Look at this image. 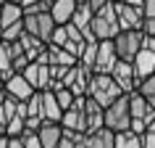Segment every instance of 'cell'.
I'll use <instances>...</instances> for the list:
<instances>
[{
	"label": "cell",
	"instance_id": "cell-1",
	"mask_svg": "<svg viewBox=\"0 0 155 148\" xmlns=\"http://www.w3.org/2000/svg\"><path fill=\"white\" fill-rule=\"evenodd\" d=\"M92 37L97 42L103 40H116V34L121 32V24H118V16H116V3H105L100 11H95V19H92Z\"/></svg>",
	"mask_w": 155,
	"mask_h": 148
},
{
	"label": "cell",
	"instance_id": "cell-2",
	"mask_svg": "<svg viewBox=\"0 0 155 148\" xmlns=\"http://www.w3.org/2000/svg\"><path fill=\"white\" fill-rule=\"evenodd\" d=\"M121 95H124L121 87L113 82V77H110V74H92L90 87H87V98L97 100L103 108H108L110 103H116V100L121 98Z\"/></svg>",
	"mask_w": 155,
	"mask_h": 148
},
{
	"label": "cell",
	"instance_id": "cell-3",
	"mask_svg": "<svg viewBox=\"0 0 155 148\" xmlns=\"http://www.w3.org/2000/svg\"><path fill=\"white\" fill-rule=\"evenodd\" d=\"M105 127L110 132H126V130H131L129 95H121L116 103H110V106L105 108Z\"/></svg>",
	"mask_w": 155,
	"mask_h": 148
},
{
	"label": "cell",
	"instance_id": "cell-4",
	"mask_svg": "<svg viewBox=\"0 0 155 148\" xmlns=\"http://www.w3.org/2000/svg\"><path fill=\"white\" fill-rule=\"evenodd\" d=\"M142 40H145L142 29H121V32L116 34V40H113L118 58L121 61H134L137 53L142 50Z\"/></svg>",
	"mask_w": 155,
	"mask_h": 148
},
{
	"label": "cell",
	"instance_id": "cell-5",
	"mask_svg": "<svg viewBox=\"0 0 155 148\" xmlns=\"http://www.w3.org/2000/svg\"><path fill=\"white\" fill-rule=\"evenodd\" d=\"M55 21H53V16H50V11H45V13H24V32L34 34V37H40L42 42L53 40V32H55Z\"/></svg>",
	"mask_w": 155,
	"mask_h": 148
},
{
	"label": "cell",
	"instance_id": "cell-6",
	"mask_svg": "<svg viewBox=\"0 0 155 148\" xmlns=\"http://www.w3.org/2000/svg\"><path fill=\"white\" fill-rule=\"evenodd\" d=\"M84 103H87V95L74 100V106L68 111H63V119H61V127L71 132H79V135H87L90 132V124H87V111H84Z\"/></svg>",
	"mask_w": 155,
	"mask_h": 148
},
{
	"label": "cell",
	"instance_id": "cell-7",
	"mask_svg": "<svg viewBox=\"0 0 155 148\" xmlns=\"http://www.w3.org/2000/svg\"><path fill=\"white\" fill-rule=\"evenodd\" d=\"M3 90L8 93V98H13L16 103H26V100H29L34 93H37L32 85L26 82L24 74H16V72L11 74V77H5V85H3Z\"/></svg>",
	"mask_w": 155,
	"mask_h": 148
},
{
	"label": "cell",
	"instance_id": "cell-8",
	"mask_svg": "<svg viewBox=\"0 0 155 148\" xmlns=\"http://www.w3.org/2000/svg\"><path fill=\"white\" fill-rule=\"evenodd\" d=\"M121 58L116 53V45L113 40H103L97 42V61H95V74H113L116 64H118Z\"/></svg>",
	"mask_w": 155,
	"mask_h": 148
},
{
	"label": "cell",
	"instance_id": "cell-9",
	"mask_svg": "<svg viewBox=\"0 0 155 148\" xmlns=\"http://www.w3.org/2000/svg\"><path fill=\"white\" fill-rule=\"evenodd\" d=\"M110 77H113V82L121 87L124 95H129V93H134V90L139 87L137 74H134V64H131V61H118Z\"/></svg>",
	"mask_w": 155,
	"mask_h": 148
},
{
	"label": "cell",
	"instance_id": "cell-10",
	"mask_svg": "<svg viewBox=\"0 0 155 148\" xmlns=\"http://www.w3.org/2000/svg\"><path fill=\"white\" fill-rule=\"evenodd\" d=\"M116 16H118L121 29H142L145 11L134 8V5H129V3H116Z\"/></svg>",
	"mask_w": 155,
	"mask_h": 148
},
{
	"label": "cell",
	"instance_id": "cell-11",
	"mask_svg": "<svg viewBox=\"0 0 155 148\" xmlns=\"http://www.w3.org/2000/svg\"><path fill=\"white\" fill-rule=\"evenodd\" d=\"M131 64H134L137 82H142V79H147V77H153V74H155V53H153V50H145V48H142Z\"/></svg>",
	"mask_w": 155,
	"mask_h": 148
},
{
	"label": "cell",
	"instance_id": "cell-12",
	"mask_svg": "<svg viewBox=\"0 0 155 148\" xmlns=\"http://www.w3.org/2000/svg\"><path fill=\"white\" fill-rule=\"evenodd\" d=\"M76 5H79L76 0H55V3L50 5V16H53V21H55L58 26H66V24H71Z\"/></svg>",
	"mask_w": 155,
	"mask_h": 148
},
{
	"label": "cell",
	"instance_id": "cell-13",
	"mask_svg": "<svg viewBox=\"0 0 155 148\" xmlns=\"http://www.w3.org/2000/svg\"><path fill=\"white\" fill-rule=\"evenodd\" d=\"M40 93H42V119H45V122H58V124H61V119H63V108L58 106L55 93H53V90H40Z\"/></svg>",
	"mask_w": 155,
	"mask_h": 148
},
{
	"label": "cell",
	"instance_id": "cell-14",
	"mask_svg": "<svg viewBox=\"0 0 155 148\" xmlns=\"http://www.w3.org/2000/svg\"><path fill=\"white\" fill-rule=\"evenodd\" d=\"M37 135L42 140V148H58V143L63 140V127L58 122H45L37 130Z\"/></svg>",
	"mask_w": 155,
	"mask_h": 148
},
{
	"label": "cell",
	"instance_id": "cell-15",
	"mask_svg": "<svg viewBox=\"0 0 155 148\" xmlns=\"http://www.w3.org/2000/svg\"><path fill=\"white\" fill-rule=\"evenodd\" d=\"M18 21H24V8H21V3H5V5L0 8V29H8V26L18 24Z\"/></svg>",
	"mask_w": 155,
	"mask_h": 148
},
{
	"label": "cell",
	"instance_id": "cell-16",
	"mask_svg": "<svg viewBox=\"0 0 155 148\" xmlns=\"http://www.w3.org/2000/svg\"><path fill=\"white\" fill-rule=\"evenodd\" d=\"M84 143H87V148H116V132H110L108 127H103V130L90 132V135L84 138Z\"/></svg>",
	"mask_w": 155,
	"mask_h": 148
},
{
	"label": "cell",
	"instance_id": "cell-17",
	"mask_svg": "<svg viewBox=\"0 0 155 148\" xmlns=\"http://www.w3.org/2000/svg\"><path fill=\"white\" fill-rule=\"evenodd\" d=\"M129 111H131V119H142L145 122V116L153 111V106L147 103V98L142 95V93H129Z\"/></svg>",
	"mask_w": 155,
	"mask_h": 148
},
{
	"label": "cell",
	"instance_id": "cell-18",
	"mask_svg": "<svg viewBox=\"0 0 155 148\" xmlns=\"http://www.w3.org/2000/svg\"><path fill=\"white\" fill-rule=\"evenodd\" d=\"M48 56H50V66H76L79 64L68 50L58 48V45H48Z\"/></svg>",
	"mask_w": 155,
	"mask_h": 148
},
{
	"label": "cell",
	"instance_id": "cell-19",
	"mask_svg": "<svg viewBox=\"0 0 155 148\" xmlns=\"http://www.w3.org/2000/svg\"><path fill=\"white\" fill-rule=\"evenodd\" d=\"M116 148H145V143H142V135L139 132H116Z\"/></svg>",
	"mask_w": 155,
	"mask_h": 148
},
{
	"label": "cell",
	"instance_id": "cell-20",
	"mask_svg": "<svg viewBox=\"0 0 155 148\" xmlns=\"http://www.w3.org/2000/svg\"><path fill=\"white\" fill-rule=\"evenodd\" d=\"M92 19H95V11L90 8V5H76V11H74V19H71V24L74 26H79V29H90L92 24Z\"/></svg>",
	"mask_w": 155,
	"mask_h": 148
},
{
	"label": "cell",
	"instance_id": "cell-21",
	"mask_svg": "<svg viewBox=\"0 0 155 148\" xmlns=\"http://www.w3.org/2000/svg\"><path fill=\"white\" fill-rule=\"evenodd\" d=\"M50 90L55 93V100H58V106L63 108V111H68V108L74 106V100H76V95H74V93L68 90V87H66L63 82H58V85H53V87H50Z\"/></svg>",
	"mask_w": 155,
	"mask_h": 148
},
{
	"label": "cell",
	"instance_id": "cell-22",
	"mask_svg": "<svg viewBox=\"0 0 155 148\" xmlns=\"http://www.w3.org/2000/svg\"><path fill=\"white\" fill-rule=\"evenodd\" d=\"M0 72L11 77L13 74V58H11V50H8V42L0 40Z\"/></svg>",
	"mask_w": 155,
	"mask_h": 148
},
{
	"label": "cell",
	"instance_id": "cell-23",
	"mask_svg": "<svg viewBox=\"0 0 155 148\" xmlns=\"http://www.w3.org/2000/svg\"><path fill=\"white\" fill-rule=\"evenodd\" d=\"M137 93H142V95L147 98V103H150V106L155 108V74H153V77H147V79H142V82H139Z\"/></svg>",
	"mask_w": 155,
	"mask_h": 148
},
{
	"label": "cell",
	"instance_id": "cell-24",
	"mask_svg": "<svg viewBox=\"0 0 155 148\" xmlns=\"http://www.w3.org/2000/svg\"><path fill=\"white\" fill-rule=\"evenodd\" d=\"M95 61H97V42H90V45L84 48L82 58H79V64H82V66H87V69H92V72H95Z\"/></svg>",
	"mask_w": 155,
	"mask_h": 148
},
{
	"label": "cell",
	"instance_id": "cell-25",
	"mask_svg": "<svg viewBox=\"0 0 155 148\" xmlns=\"http://www.w3.org/2000/svg\"><path fill=\"white\" fill-rule=\"evenodd\" d=\"M21 74L26 77V82L32 85L34 90H40V74H42V66H40V64H34V61H32V64L26 66V69H24Z\"/></svg>",
	"mask_w": 155,
	"mask_h": 148
},
{
	"label": "cell",
	"instance_id": "cell-26",
	"mask_svg": "<svg viewBox=\"0 0 155 148\" xmlns=\"http://www.w3.org/2000/svg\"><path fill=\"white\" fill-rule=\"evenodd\" d=\"M26 111H29V116H37V119H42V93H40V90H37L32 98L26 100ZM29 116H26V119H29ZM42 122H45V119H42Z\"/></svg>",
	"mask_w": 155,
	"mask_h": 148
},
{
	"label": "cell",
	"instance_id": "cell-27",
	"mask_svg": "<svg viewBox=\"0 0 155 148\" xmlns=\"http://www.w3.org/2000/svg\"><path fill=\"white\" fill-rule=\"evenodd\" d=\"M21 34H24V21H18V24L8 26V29H3L0 40H3V42H18V40H21Z\"/></svg>",
	"mask_w": 155,
	"mask_h": 148
},
{
	"label": "cell",
	"instance_id": "cell-28",
	"mask_svg": "<svg viewBox=\"0 0 155 148\" xmlns=\"http://www.w3.org/2000/svg\"><path fill=\"white\" fill-rule=\"evenodd\" d=\"M16 106H18V103H16L13 98H8L3 106H0V122H3V124H8L11 119L16 116Z\"/></svg>",
	"mask_w": 155,
	"mask_h": 148
},
{
	"label": "cell",
	"instance_id": "cell-29",
	"mask_svg": "<svg viewBox=\"0 0 155 148\" xmlns=\"http://www.w3.org/2000/svg\"><path fill=\"white\" fill-rule=\"evenodd\" d=\"M66 42H68V32H66V26H55V32H53V40H50V45H58V48H63Z\"/></svg>",
	"mask_w": 155,
	"mask_h": 148
},
{
	"label": "cell",
	"instance_id": "cell-30",
	"mask_svg": "<svg viewBox=\"0 0 155 148\" xmlns=\"http://www.w3.org/2000/svg\"><path fill=\"white\" fill-rule=\"evenodd\" d=\"M21 140H24V148H42V140L37 132H24Z\"/></svg>",
	"mask_w": 155,
	"mask_h": 148
},
{
	"label": "cell",
	"instance_id": "cell-31",
	"mask_svg": "<svg viewBox=\"0 0 155 148\" xmlns=\"http://www.w3.org/2000/svg\"><path fill=\"white\" fill-rule=\"evenodd\" d=\"M142 34L145 37H155V19H145L142 21Z\"/></svg>",
	"mask_w": 155,
	"mask_h": 148
},
{
	"label": "cell",
	"instance_id": "cell-32",
	"mask_svg": "<svg viewBox=\"0 0 155 148\" xmlns=\"http://www.w3.org/2000/svg\"><path fill=\"white\" fill-rule=\"evenodd\" d=\"M142 11H145V19H155V0H145Z\"/></svg>",
	"mask_w": 155,
	"mask_h": 148
},
{
	"label": "cell",
	"instance_id": "cell-33",
	"mask_svg": "<svg viewBox=\"0 0 155 148\" xmlns=\"http://www.w3.org/2000/svg\"><path fill=\"white\" fill-rule=\"evenodd\" d=\"M142 143H145V148H155V132H145Z\"/></svg>",
	"mask_w": 155,
	"mask_h": 148
},
{
	"label": "cell",
	"instance_id": "cell-34",
	"mask_svg": "<svg viewBox=\"0 0 155 148\" xmlns=\"http://www.w3.org/2000/svg\"><path fill=\"white\" fill-rule=\"evenodd\" d=\"M142 48H145V50H153V53H155V37H145V40H142Z\"/></svg>",
	"mask_w": 155,
	"mask_h": 148
},
{
	"label": "cell",
	"instance_id": "cell-35",
	"mask_svg": "<svg viewBox=\"0 0 155 148\" xmlns=\"http://www.w3.org/2000/svg\"><path fill=\"white\" fill-rule=\"evenodd\" d=\"M105 3H110V0H90L87 5H90L92 11H100V8H103V5H105Z\"/></svg>",
	"mask_w": 155,
	"mask_h": 148
},
{
	"label": "cell",
	"instance_id": "cell-36",
	"mask_svg": "<svg viewBox=\"0 0 155 148\" xmlns=\"http://www.w3.org/2000/svg\"><path fill=\"white\" fill-rule=\"evenodd\" d=\"M8 148H24V140L21 138H8Z\"/></svg>",
	"mask_w": 155,
	"mask_h": 148
},
{
	"label": "cell",
	"instance_id": "cell-37",
	"mask_svg": "<svg viewBox=\"0 0 155 148\" xmlns=\"http://www.w3.org/2000/svg\"><path fill=\"white\" fill-rule=\"evenodd\" d=\"M126 3H129V5H134V8H142V5H145V0H126Z\"/></svg>",
	"mask_w": 155,
	"mask_h": 148
},
{
	"label": "cell",
	"instance_id": "cell-38",
	"mask_svg": "<svg viewBox=\"0 0 155 148\" xmlns=\"http://www.w3.org/2000/svg\"><path fill=\"white\" fill-rule=\"evenodd\" d=\"M5 100H8V93H5V90H3V87H0V106H3Z\"/></svg>",
	"mask_w": 155,
	"mask_h": 148
},
{
	"label": "cell",
	"instance_id": "cell-39",
	"mask_svg": "<svg viewBox=\"0 0 155 148\" xmlns=\"http://www.w3.org/2000/svg\"><path fill=\"white\" fill-rule=\"evenodd\" d=\"M0 148H8V135H0Z\"/></svg>",
	"mask_w": 155,
	"mask_h": 148
},
{
	"label": "cell",
	"instance_id": "cell-40",
	"mask_svg": "<svg viewBox=\"0 0 155 148\" xmlns=\"http://www.w3.org/2000/svg\"><path fill=\"white\" fill-rule=\"evenodd\" d=\"M3 85H5V74L0 72V87H3Z\"/></svg>",
	"mask_w": 155,
	"mask_h": 148
},
{
	"label": "cell",
	"instance_id": "cell-41",
	"mask_svg": "<svg viewBox=\"0 0 155 148\" xmlns=\"http://www.w3.org/2000/svg\"><path fill=\"white\" fill-rule=\"evenodd\" d=\"M76 3H79V5H87V3H90V0H76Z\"/></svg>",
	"mask_w": 155,
	"mask_h": 148
},
{
	"label": "cell",
	"instance_id": "cell-42",
	"mask_svg": "<svg viewBox=\"0 0 155 148\" xmlns=\"http://www.w3.org/2000/svg\"><path fill=\"white\" fill-rule=\"evenodd\" d=\"M5 3H8V0H0V8H3V5H5Z\"/></svg>",
	"mask_w": 155,
	"mask_h": 148
},
{
	"label": "cell",
	"instance_id": "cell-43",
	"mask_svg": "<svg viewBox=\"0 0 155 148\" xmlns=\"http://www.w3.org/2000/svg\"><path fill=\"white\" fill-rule=\"evenodd\" d=\"M113 3H126V0H113Z\"/></svg>",
	"mask_w": 155,
	"mask_h": 148
},
{
	"label": "cell",
	"instance_id": "cell-44",
	"mask_svg": "<svg viewBox=\"0 0 155 148\" xmlns=\"http://www.w3.org/2000/svg\"><path fill=\"white\" fill-rule=\"evenodd\" d=\"M8 3H21V0H8Z\"/></svg>",
	"mask_w": 155,
	"mask_h": 148
},
{
	"label": "cell",
	"instance_id": "cell-45",
	"mask_svg": "<svg viewBox=\"0 0 155 148\" xmlns=\"http://www.w3.org/2000/svg\"><path fill=\"white\" fill-rule=\"evenodd\" d=\"M50 3H55V0H50Z\"/></svg>",
	"mask_w": 155,
	"mask_h": 148
},
{
	"label": "cell",
	"instance_id": "cell-46",
	"mask_svg": "<svg viewBox=\"0 0 155 148\" xmlns=\"http://www.w3.org/2000/svg\"><path fill=\"white\" fill-rule=\"evenodd\" d=\"M0 32H3V29H0Z\"/></svg>",
	"mask_w": 155,
	"mask_h": 148
}]
</instances>
